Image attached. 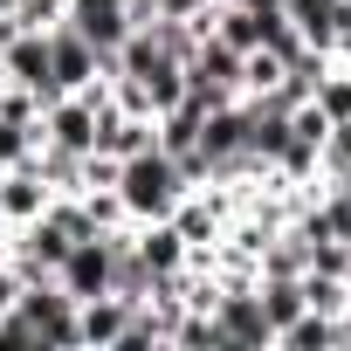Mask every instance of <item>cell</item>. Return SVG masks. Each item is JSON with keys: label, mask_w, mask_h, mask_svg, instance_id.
<instances>
[{"label": "cell", "mask_w": 351, "mask_h": 351, "mask_svg": "<svg viewBox=\"0 0 351 351\" xmlns=\"http://www.w3.org/2000/svg\"><path fill=\"white\" fill-rule=\"evenodd\" d=\"M303 269H317V276H344V241H310V262Z\"/></svg>", "instance_id": "obj_17"}, {"label": "cell", "mask_w": 351, "mask_h": 351, "mask_svg": "<svg viewBox=\"0 0 351 351\" xmlns=\"http://www.w3.org/2000/svg\"><path fill=\"white\" fill-rule=\"evenodd\" d=\"M62 21H69L97 56H117V42L131 35V8H124V0H69Z\"/></svg>", "instance_id": "obj_8"}, {"label": "cell", "mask_w": 351, "mask_h": 351, "mask_svg": "<svg viewBox=\"0 0 351 351\" xmlns=\"http://www.w3.org/2000/svg\"><path fill=\"white\" fill-rule=\"evenodd\" d=\"M0 83H21V90H35L42 104L62 97V90L49 83V28H14V35H8V49H0Z\"/></svg>", "instance_id": "obj_5"}, {"label": "cell", "mask_w": 351, "mask_h": 351, "mask_svg": "<svg viewBox=\"0 0 351 351\" xmlns=\"http://www.w3.org/2000/svg\"><path fill=\"white\" fill-rule=\"evenodd\" d=\"M180 193H186V172H180L172 152L152 145L138 158H117V200H124L131 221H165L172 207H180Z\"/></svg>", "instance_id": "obj_1"}, {"label": "cell", "mask_w": 351, "mask_h": 351, "mask_svg": "<svg viewBox=\"0 0 351 351\" xmlns=\"http://www.w3.org/2000/svg\"><path fill=\"white\" fill-rule=\"evenodd\" d=\"M49 180H42V172L21 158V165H8V172H0V221H8V228H28V221H42L49 214Z\"/></svg>", "instance_id": "obj_10"}, {"label": "cell", "mask_w": 351, "mask_h": 351, "mask_svg": "<svg viewBox=\"0 0 351 351\" xmlns=\"http://www.w3.org/2000/svg\"><path fill=\"white\" fill-rule=\"evenodd\" d=\"M234 97H241V49H228L221 35H200L193 56H186V104L221 110Z\"/></svg>", "instance_id": "obj_2"}, {"label": "cell", "mask_w": 351, "mask_h": 351, "mask_svg": "<svg viewBox=\"0 0 351 351\" xmlns=\"http://www.w3.org/2000/svg\"><path fill=\"white\" fill-rule=\"evenodd\" d=\"M56 282H62V289H69L76 303L104 296V289H110V234H90V241H69V255H62Z\"/></svg>", "instance_id": "obj_7"}, {"label": "cell", "mask_w": 351, "mask_h": 351, "mask_svg": "<svg viewBox=\"0 0 351 351\" xmlns=\"http://www.w3.org/2000/svg\"><path fill=\"white\" fill-rule=\"evenodd\" d=\"M310 104L337 124V117H351V62H330L324 76H317V90H310Z\"/></svg>", "instance_id": "obj_16"}, {"label": "cell", "mask_w": 351, "mask_h": 351, "mask_svg": "<svg viewBox=\"0 0 351 351\" xmlns=\"http://www.w3.org/2000/svg\"><path fill=\"white\" fill-rule=\"evenodd\" d=\"M49 83H56L62 97L97 83V49H90L69 21H56V28H49Z\"/></svg>", "instance_id": "obj_9"}, {"label": "cell", "mask_w": 351, "mask_h": 351, "mask_svg": "<svg viewBox=\"0 0 351 351\" xmlns=\"http://www.w3.org/2000/svg\"><path fill=\"white\" fill-rule=\"evenodd\" d=\"M282 14H289L296 35H303L310 49H324V56L351 35V0H282Z\"/></svg>", "instance_id": "obj_11"}, {"label": "cell", "mask_w": 351, "mask_h": 351, "mask_svg": "<svg viewBox=\"0 0 351 351\" xmlns=\"http://www.w3.org/2000/svg\"><path fill=\"white\" fill-rule=\"evenodd\" d=\"M42 138L62 145V152H97V104H90L83 90L42 104Z\"/></svg>", "instance_id": "obj_6"}, {"label": "cell", "mask_w": 351, "mask_h": 351, "mask_svg": "<svg viewBox=\"0 0 351 351\" xmlns=\"http://www.w3.org/2000/svg\"><path fill=\"white\" fill-rule=\"evenodd\" d=\"M83 158H90V152H62V145H49V138H42L28 165L49 180V193H83Z\"/></svg>", "instance_id": "obj_14"}, {"label": "cell", "mask_w": 351, "mask_h": 351, "mask_svg": "<svg viewBox=\"0 0 351 351\" xmlns=\"http://www.w3.org/2000/svg\"><path fill=\"white\" fill-rule=\"evenodd\" d=\"M124 324H131V303L124 296H90V303H76V344H97V351H117V337H124Z\"/></svg>", "instance_id": "obj_12"}, {"label": "cell", "mask_w": 351, "mask_h": 351, "mask_svg": "<svg viewBox=\"0 0 351 351\" xmlns=\"http://www.w3.org/2000/svg\"><path fill=\"white\" fill-rule=\"evenodd\" d=\"M14 317L28 324V337H35L42 351H49V344H62V351L76 344V296H69L56 276L28 282V289H21V303H14Z\"/></svg>", "instance_id": "obj_3"}, {"label": "cell", "mask_w": 351, "mask_h": 351, "mask_svg": "<svg viewBox=\"0 0 351 351\" xmlns=\"http://www.w3.org/2000/svg\"><path fill=\"white\" fill-rule=\"evenodd\" d=\"M21 289H28V282H21V269H14V262H0V317L21 303Z\"/></svg>", "instance_id": "obj_18"}, {"label": "cell", "mask_w": 351, "mask_h": 351, "mask_svg": "<svg viewBox=\"0 0 351 351\" xmlns=\"http://www.w3.org/2000/svg\"><path fill=\"white\" fill-rule=\"evenodd\" d=\"M344 282H351V234H344Z\"/></svg>", "instance_id": "obj_19"}, {"label": "cell", "mask_w": 351, "mask_h": 351, "mask_svg": "<svg viewBox=\"0 0 351 351\" xmlns=\"http://www.w3.org/2000/svg\"><path fill=\"white\" fill-rule=\"evenodd\" d=\"M131 234H138V255L152 262V276L158 269H186V255H193L186 234L172 228V221H131Z\"/></svg>", "instance_id": "obj_13"}, {"label": "cell", "mask_w": 351, "mask_h": 351, "mask_svg": "<svg viewBox=\"0 0 351 351\" xmlns=\"http://www.w3.org/2000/svg\"><path fill=\"white\" fill-rule=\"evenodd\" d=\"M303 310H317V317H344V310H351V282H344V276H317V269H303Z\"/></svg>", "instance_id": "obj_15"}, {"label": "cell", "mask_w": 351, "mask_h": 351, "mask_svg": "<svg viewBox=\"0 0 351 351\" xmlns=\"http://www.w3.org/2000/svg\"><path fill=\"white\" fill-rule=\"evenodd\" d=\"M214 324H221V351H269L276 344V324L262 317L255 289H221L214 296Z\"/></svg>", "instance_id": "obj_4"}]
</instances>
